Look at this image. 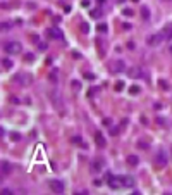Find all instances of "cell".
Returning <instances> with one entry per match:
<instances>
[{"instance_id":"cell-8","label":"cell","mask_w":172,"mask_h":195,"mask_svg":"<svg viewBox=\"0 0 172 195\" xmlns=\"http://www.w3.org/2000/svg\"><path fill=\"white\" fill-rule=\"evenodd\" d=\"M127 74H129L131 78H141V76H143V71H141L140 67H131V69L127 71Z\"/></svg>"},{"instance_id":"cell-30","label":"cell","mask_w":172,"mask_h":195,"mask_svg":"<svg viewBox=\"0 0 172 195\" xmlns=\"http://www.w3.org/2000/svg\"><path fill=\"white\" fill-rule=\"evenodd\" d=\"M131 92H133V93H138V92H140V88H138V86H133V88H131Z\"/></svg>"},{"instance_id":"cell-11","label":"cell","mask_w":172,"mask_h":195,"mask_svg":"<svg viewBox=\"0 0 172 195\" xmlns=\"http://www.w3.org/2000/svg\"><path fill=\"white\" fill-rule=\"evenodd\" d=\"M102 168H103V162H102V161H98V159H96V161H93V162H91V171H93V173L102 171Z\"/></svg>"},{"instance_id":"cell-5","label":"cell","mask_w":172,"mask_h":195,"mask_svg":"<svg viewBox=\"0 0 172 195\" xmlns=\"http://www.w3.org/2000/svg\"><path fill=\"white\" fill-rule=\"evenodd\" d=\"M107 180H109V187L110 188H122V180L121 176H112V175H107Z\"/></svg>"},{"instance_id":"cell-16","label":"cell","mask_w":172,"mask_h":195,"mask_svg":"<svg viewBox=\"0 0 172 195\" xmlns=\"http://www.w3.org/2000/svg\"><path fill=\"white\" fill-rule=\"evenodd\" d=\"M141 16H143V19H148L150 17V9L148 7H141Z\"/></svg>"},{"instance_id":"cell-27","label":"cell","mask_w":172,"mask_h":195,"mask_svg":"<svg viewBox=\"0 0 172 195\" xmlns=\"http://www.w3.org/2000/svg\"><path fill=\"white\" fill-rule=\"evenodd\" d=\"M124 14H126V16H133V10H131V9H126Z\"/></svg>"},{"instance_id":"cell-14","label":"cell","mask_w":172,"mask_h":195,"mask_svg":"<svg viewBox=\"0 0 172 195\" xmlns=\"http://www.w3.org/2000/svg\"><path fill=\"white\" fill-rule=\"evenodd\" d=\"M122 180V187H134V180L131 176H121Z\"/></svg>"},{"instance_id":"cell-9","label":"cell","mask_w":172,"mask_h":195,"mask_svg":"<svg viewBox=\"0 0 172 195\" xmlns=\"http://www.w3.org/2000/svg\"><path fill=\"white\" fill-rule=\"evenodd\" d=\"M95 142H96V145H98V147H102V149L107 145V142H105V138H103V135H102V133H96V135H95Z\"/></svg>"},{"instance_id":"cell-23","label":"cell","mask_w":172,"mask_h":195,"mask_svg":"<svg viewBox=\"0 0 172 195\" xmlns=\"http://www.w3.org/2000/svg\"><path fill=\"white\" fill-rule=\"evenodd\" d=\"M122 86H124V85H122V81H119V83L115 85V90H122Z\"/></svg>"},{"instance_id":"cell-15","label":"cell","mask_w":172,"mask_h":195,"mask_svg":"<svg viewBox=\"0 0 172 195\" xmlns=\"http://www.w3.org/2000/svg\"><path fill=\"white\" fill-rule=\"evenodd\" d=\"M48 35H50L52 38H57V40L62 38V33H60L59 29H55V28H50V29H48Z\"/></svg>"},{"instance_id":"cell-28","label":"cell","mask_w":172,"mask_h":195,"mask_svg":"<svg viewBox=\"0 0 172 195\" xmlns=\"http://www.w3.org/2000/svg\"><path fill=\"white\" fill-rule=\"evenodd\" d=\"M38 47H40V50H47V43H40Z\"/></svg>"},{"instance_id":"cell-7","label":"cell","mask_w":172,"mask_h":195,"mask_svg":"<svg viewBox=\"0 0 172 195\" xmlns=\"http://www.w3.org/2000/svg\"><path fill=\"white\" fill-rule=\"evenodd\" d=\"M162 40H164V35L162 33H155V35H152V36H148V45H160L162 43Z\"/></svg>"},{"instance_id":"cell-31","label":"cell","mask_w":172,"mask_h":195,"mask_svg":"<svg viewBox=\"0 0 172 195\" xmlns=\"http://www.w3.org/2000/svg\"><path fill=\"white\" fill-rule=\"evenodd\" d=\"M2 29H9V24L7 22H2Z\"/></svg>"},{"instance_id":"cell-26","label":"cell","mask_w":172,"mask_h":195,"mask_svg":"<svg viewBox=\"0 0 172 195\" xmlns=\"http://www.w3.org/2000/svg\"><path fill=\"white\" fill-rule=\"evenodd\" d=\"M72 142H74V143H81V137H74Z\"/></svg>"},{"instance_id":"cell-12","label":"cell","mask_w":172,"mask_h":195,"mask_svg":"<svg viewBox=\"0 0 172 195\" xmlns=\"http://www.w3.org/2000/svg\"><path fill=\"white\" fill-rule=\"evenodd\" d=\"M162 35H164V38H165V40H172V24H167V26L164 28Z\"/></svg>"},{"instance_id":"cell-6","label":"cell","mask_w":172,"mask_h":195,"mask_svg":"<svg viewBox=\"0 0 172 195\" xmlns=\"http://www.w3.org/2000/svg\"><path fill=\"white\" fill-rule=\"evenodd\" d=\"M110 67H112L114 73H124V71H126V62L121 60V59H117V60H114V62L110 64Z\"/></svg>"},{"instance_id":"cell-20","label":"cell","mask_w":172,"mask_h":195,"mask_svg":"<svg viewBox=\"0 0 172 195\" xmlns=\"http://www.w3.org/2000/svg\"><path fill=\"white\" fill-rule=\"evenodd\" d=\"M138 147H140V149H145V150H146V149H148V143H146V142H138Z\"/></svg>"},{"instance_id":"cell-25","label":"cell","mask_w":172,"mask_h":195,"mask_svg":"<svg viewBox=\"0 0 172 195\" xmlns=\"http://www.w3.org/2000/svg\"><path fill=\"white\" fill-rule=\"evenodd\" d=\"M117 133H119L117 128H110V135H117Z\"/></svg>"},{"instance_id":"cell-2","label":"cell","mask_w":172,"mask_h":195,"mask_svg":"<svg viewBox=\"0 0 172 195\" xmlns=\"http://www.w3.org/2000/svg\"><path fill=\"white\" fill-rule=\"evenodd\" d=\"M153 162H155V166L160 168V169L165 168V166H167V154H165V150H159L157 156H155V161H153Z\"/></svg>"},{"instance_id":"cell-13","label":"cell","mask_w":172,"mask_h":195,"mask_svg":"<svg viewBox=\"0 0 172 195\" xmlns=\"http://www.w3.org/2000/svg\"><path fill=\"white\" fill-rule=\"evenodd\" d=\"M12 171V164L7 161H2V175H9Z\"/></svg>"},{"instance_id":"cell-24","label":"cell","mask_w":172,"mask_h":195,"mask_svg":"<svg viewBox=\"0 0 172 195\" xmlns=\"http://www.w3.org/2000/svg\"><path fill=\"white\" fill-rule=\"evenodd\" d=\"M110 124H112L110 119H103V126H110Z\"/></svg>"},{"instance_id":"cell-32","label":"cell","mask_w":172,"mask_h":195,"mask_svg":"<svg viewBox=\"0 0 172 195\" xmlns=\"http://www.w3.org/2000/svg\"><path fill=\"white\" fill-rule=\"evenodd\" d=\"M96 2H98V5H103L105 3V0H96Z\"/></svg>"},{"instance_id":"cell-17","label":"cell","mask_w":172,"mask_h":195,"mask_svg":"<svg viewBox=\"0 0 172 195\" xmlns=\"http://www.w3.org/2000/svg\"><path fill=\"white\" fill-rule=\"evenodd\" d=\"M2 67H5V69H10V67H12V62H10L9 59H2Z\"/></svg>"},{"instance_id":"cell-21","label":"cell","mask_w":172,"mask_h":195,"mask_svg":"<svg viewBox=\"0 0 172 195\" xmlns=\"http://www.w3.org/2000/svg\"><path fill=\"white\" fill-rule=\"evenodd\" d=\"M88 29H90L88 24H81V31H83V33H88Z\"/></svg>"},{"instance_id":"cell-4","label":"cell","mask_w":172,"mask_h":195,"mask_svg":"<svg viewBox=\"0 0 172 195\" xmlns=\"http://www.w3.org/2000/svg\"><path fill=\"white\" fill-rule=\"evenodd\" d=\"M16 81H17L21 86H28V85L33 83V76H31V74H26V73H21V74L16 76Z\"/></svg>"},{"instance_id":"cell-29","label":"cell","mask_w":172,"mask_h":195,"mask_svg":"<svg viewBox=\"0 0 172 195\" xmlns=\"http://www.w3.org/2000/svg\"><path fill=\"white\" fill-rule=\"evenodd\" d=\"M72 85H74L76 90H79V81H72Z\"/></svg>"},{"instance_id":"cell-18","label":"cell","mask_w":172,"mask_h":195,"mask_svg":"<svg viewBox=\"0 0 172 195\" xmlns=\"http://www.w3.org/2000/svg\"><path fill=\"white\" fill-rule=\"evenodd\" d=\"M91 16L93 17H102L103 14H102V10H91Z\"/></svg>"},{"instance_id":"cell-1","label":"cell","mask_w":172,"mask_h":195,"mask_svg":"<svg viewBox=\"0 0 172 195\" xmlns=\"http://www.w3.org/2000/svg\"><path fill=\"white\" fill-rule=\"evenodd\" d=\"M3 50H5L7 54L17 55V54H21L22 47H21V43H19V41H16V40H10V41H7V43L3 45Z\"/></svg>"},{"instance_id":"cell-22","label":"cell","mask_w":172,"mask_h":195,"mask_svg":"<svg viewBox=\"0 0 172 195\" xmlns=\"http://www.w3.org/2000/svg\"><path fill=\"white\" fill-rule=\"evenodd\" d=\"M2 194H3V195H10V194H12V190H9V188H2Z\"/></svg>"},{"instance_id":"cell-3","label":"cell","mask_w":172,"mask_h":195,"mask_svg":"<svg viewBox=\"0 0 172 195\" xmlns=\"http://www.w3.org/2000/svg\"><path fill=\"white\" fill-rule=\"evenodd\" d=\"M48 187H50V190L53 194H64V190H65V187H64V183L60 180H50Z\"/></svg>"},{"instance_id":"cell-19","label":"cell","mask_w":172,"mask_h":195,"mask_svg":"<svg viewBox=\"0 0 172 195\" xmlns=\"http://www.w3.org/2000/svg\"><path fill=\"white\" fill-rule=\"evenodd\" d=\"M107 28H109L107 24H100V26H98V31H102V33H107Z\"/></svg>"},{"instance_id":"cell-10","label":"cell","mask_w":172,"mask_h":195,"mask_svg":"<svg viewBox=\"0 0 172 195\" xmlns=\"http://www.w3.org/2000/svg\"><path fill=\"white\" fill-rule=\"evenodd\" d=\"M126 162H127L129 166H138V164H140V159H138V156H134V154H131V156H127V159H126Z\"/></svg>"}]
</instances>
